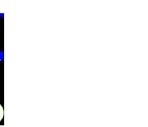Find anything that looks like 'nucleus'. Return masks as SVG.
Here are the masks:
<instances>
[{"instance_id":"nucleus-1","label":"nucleus","mask_w":148,"mask_h":127,"mask_svg":"<svg viewBox=\"0 0 148 127\" xmlns=\"http://www.w3.org/2000/svg\"><path fill=\"white\" fill-rule=\"evenodd\" d=\"M3 114H4V111H3V108L2 106L0 104V122L2 120L3 118Z\"/></svg>"},{"instance_id":"nucleus-2","label":"nucleus","mask_w":148,"mask_h":127,"mask_svg":"<svg viewBox=\"0 0 148 127\" xmlns=\"http://www.w3.org/2000/svg\"><path fill=\"white\" fill-rule=\"evenodd\" d=\"M3 58H4V53L3 51H0V61H3Z\"/></svg>"}]
</instances>
